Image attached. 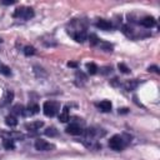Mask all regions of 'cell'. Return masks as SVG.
<instances>
[{"mask_svg":"<svg viewBox=\"0 0 160 160\" xmlns=\"http://www.w3.org/2000/svg\"><path fill=\"white\" fill-rule=\"evenodd\" d=\"M69 35L76 41V42H84L88 38L86 34V22L82 20L74 19L70 22V28H68Z\"/></svg>","mask_w":160,"mask_h":160,"instance_id":"1","label":"cell"},{"mask_svg":"<svg viewBox=\"0 0 160 160\" xmlns=\"http://www.w3.org/2000/svg\"><path fill=\"white\" fill-rule=\"evenodd\" d=\"M129 142H130V138L128 135H119V134H116V135L110 138L109 148L115 150V151H121V150H124L128 146Z\"/></svg>","mask_w":160,"mask_h":160,"instance_id":"2","label":"cell"},{"mask_svg":"<svg viewBox=\"0 0 160 160\" xmlns=\"http://www.w3.org/2000/svg\"><path fill=\"white\" fill-rule=\"evenodd\" d=\"M34 16H35V11L30 6H20L15 9V11L12 12V18L19 20H30Z\"/></svg>","mask_w":160,"mask_h":160,"instance_id":"3","label":"cell"},{"mask_svg":"<svg viewBox=\"0 0 160 160\" xmlns=\"http://www.w3.org/2000/svg\"><path fill=\"white\" fill-rule=\"evenodd\" d=\"M59 109H60V104L58 101H45L44 105H42V112L45 116L48 118H52L55 116L58 112H59Z\"/></svg>","mask_w":160,"mask_h":160,"instance_id":"4","label":"cell"},{"mask_svg":"<svg viewBox=\"0 0 160 160\" xmlns=\"http://www.w3.org/2000/svg\"><path fill=\"white\" fill-rule=\"evenodd\" d=\"M105 134H106V131L102 130V129H98V128H88V129H84V130H82V134H81V135H84L86 139L92 140V139L102 138Z\"/></svg>","mask_w":160,"mask_h":160,"instance_id":"5","label":"cell"},{"mask_svg":"<svg viewBox=\"0 0 160 160\" xmlns=\"http://www.w3.org/2000/svg\"><path fill=\"white\" fill-rule=\"evenodd\" d=\"M34 146H35V149L39 150V151H50V150L55 149V146H54L52 144H50V142H48L46 140H42V139H38V140L35 141Z\"/></svg>","mask_w":160,"mask_h":160,"instance_id":"6","label":"cell"},{"mask_svg":"<svg viewBox=\"0 0 160 160\" xmlns=\"http://www.w3.org/2000/svg\"><path fill=\"white\" fill-rule=\"evenodd\" d=\"M82 128L78 124V122H71L70 125H68L66 126V129H65V131L68 132V134H70V135H81L82 134Z\"/></svg>","mask_w":160,"mask_h":160,"instance_id":"7","label":"cell"},{"mask_svg":"<svg viewBox=\"0 0 160 160\" xmlns=\"http://www.w3.org/2000/svg\"><path fill=\"white\" fill-rule=\"evenodd\" d=\"M139 24H140L141 26L146 28V29H151L152 26L156 25V20H155L154 16H144V18L139 21Z\"/></svg>","mask_w":160,"mask_h":160,"instance_id":"8","label":"cell"},{"mask_svg":"<svg viewBox=\"0 0 160 160\" xmlns=\"http://www.w3.org/2000/svg\"><path fill=\"white\" fill-rule=\"evenodd\" d=\"M40 111V108L38 104H30L28 108H25L24 110V116H32L35 114H38Z\"/></svg>","mask_w":160,"mask_h":160,"instance_id":"9","label":"cell"},{"mask_svg":"<svg viewBox=\"0 0 160 160\" xmlns=\"http://www.w3.org/2000/svg\"><path fill=\"white\" fill-rule=\"evenodd\" d=\"M139 84H140V81L136 80V79H134V80H126V81L122 84V86H124V89H125L126 91H132V90H135V89L139 86Z\"/></svg>","mask_w":160,"mask_h":160,"instance_id":"10","label":"cell"},{"mask_svg":"<svg viewBox=\"0 0 160 160\" xmlns=\"http://www.w3.org/2000/svg\"><path fill=\"white\" fill-rule=\"evenodd\" d=\"M96 26H98L99 29H101V30H106V31L112 29V24H111V21L105 20V19H99V20L96 21Z\"/></svg>","mask_w":160,"mask_h":160,"instance_id":"11","label":"cell"},{"mask_svg":"<svg viewBox=\"0 0 160 160\" xmlns=\"http://www.w3.org/2000/svg\"><path fill=\"white\" fill-rule=\"evenodd\" d=\"M95 105H96V108H98L100 111H102V112H109V111L111 110V102H110L109 100H102V101H100V102H96Z\"/></svg>","mask_w":160,"mask_h":160,"instance_id":"12","label":"cell"},{"mask_svg":"<svg viewBox=\"0 0 160 160\" xmlns=\"http://www.w3.org/2000/svg\"><path fill=\"white\" fill-rule=\"evenodd\" d=\"M44 126V122L42 121H32V122H30V124H26L25 125V129L26 130H29V131H38V130H40V128H42Z\"/></svg>","mask_w":160,"mask_h":160,"instance_id":"13","label":"cell"},{"mask_svg":"<svg viewBox=\"0 0 160 160\" xmlns=\"http://www.w3.org/2000/svg\"><path fill=\"white\" fill-rule=\"evenodd\" d=\"M59 120H60L61 122H66V121L70 120V115H69V109H68V106H64L61 114L59 115Z\"/></svg>","mask_w":160,"mask_h":160,"instance_id":"14","label":"cell"},{"mask_svg":"<svg viewBox=\"0 0 160 160\" xmlns=\"http://www.w3.org/2000/svg\"><path fill=\"white\" fill-rule=\"evenodd\" d=\"M5 122H6L8 126L14 128V126L18 125V119H16V116H14V115H9V116L5 118Z\"/></svg>","mask_w":160,"mask_h":160,"instance_id":"15","label":"cell"},{"mask_svg":"<svg viewBox=\"0 0 160 160\" xmlns=\"http://www.w3.org/2000/svg\"><path fill=\"white\" fill-rule=\"evenodd\" d=\"M2 146L6 150H12V149H15V142L11 139H4L2 140Z\"/></svg>","mask_w":160,"mask_h":160,"instance_id":"16","label":"cell"},{"mask_svg":"<svg viewBox=\"0 0 160 160\" xmlns=\"http://www.w3.org/2000/svg\"><path fill=\"white\" fill-rule=\"evenodd\" d=\"M12 99H14V92L11 90H6L5 94H4V99H2L4 102L2 104H9V102L12 101Z\"/></svg>","mask_w":160,"mask_h":160,"instance_id":"17","label":"cell"},{"mask_svg":"<svg viewBox=\"0 0 160 160\" xmlns=\"http://www.w3.org/2000/svg\"><path fill=\"white\" fill-rule=\"evenodd\" d=\"M22 52H24V55H26V56H31V55H34V54L36 52V50H35L34 46H31V45H26V46H24Z\"/></svg>","mask_w":160,"mask_h":160,"instance_id":"18","label":"cell"},{"mask_svg":"<svg viewBox=\"0 0 160 160\" xmlns=\"http://www.w3.org/2000/svg\"><path fill=\"white\" fill-rule=\"evenodd\" d=\"M86 69H88V72L90 74V75H95L96 72H98V66H96V64H94V62H88L86 64Z\"/></svg>","mask_w":160,"mask_h":160,"instance_id":"19","label":"cell"},{"mask_svg":"<svg viewBox=\"0 0 160 160\" xmlns=\"http://www.w3.org/2000/svg\"><path fill=\"white\" fill-rule=\"evenodd\" d=\"M44 134H45L46 136L54 138V136H56V135H58V130H56V128H54V126H50V128H48V129L44 131Z\"/></svg>","mask_w":160,"mask_h":160,"instance_id":"20","label":"cell"},{"mask_svg":"<svg viewBox=\"0 0 160 160\" xmlns=\"http://www.w3.org/2000/svg\"><path fill=\"white\" fill-rule=\"evenodd\" d=\"M24 110H25V108L22 105H15L12 108V114H15V115H22L24 116Z\"/></svg>","mask_w":160,"mask_h":160,"instance_id":"21","label":"cell"},{"mask_svg":"<svg viewBox=\"0 0 160 160\" xmlns=\"http://www.w3.org/2000/svg\"><path fill=\"white\" fill-rule=\"evenodd\" d=\"M0 72L4 74V75H6V76H10V75H11L10 68L6 66V65H4V64H0Z\"/></svg>","mask_w":160,"mask_h":160,"instance_id":"22","label":"cell"},{"mask_svg":"<svg viewBox=\"0 0 160 160\" xmlns=\"http://www.w3.org/2000/svg\"><path fill=\"white\" fill-rule=\"evenodd\" d=\"M118 68H119V70H120L121 72H124V74H129V72H130V69H129L125 64H122V62H121V64H119V65H118Z\"/></svg>","mask_w":160,"mask_h":160,"instance_id":"23","label":"cell"},{"mask_svg":"<svg viewBox=\"0 0 160 160\" xmlns=\"http://www.w3.org/2000/svg\"><path fill=\"white\" fill-rule=\"evenodd\" d=\"M98 42H99V39H98V36L96 35H90V45H92V46H95V45H98Z\"/></svg>","mask_w":160,"mask_h":160,"instance_id":"24","label":"cell"},{"mask_svg":"<svg viewBox=\"0 0 160 160\" xmlns=\"http://www.w3.org/2000/svg\"><path fill=\"white\" fill-rule=\"evenodd\" d=\"M148 70H149V71H152V72H156V74H159V68H158L156 65L149 66V68H148Z\"/></svg>","mask_w":160,"mask_h":160,"instance_id":"25","label":"cell"},{"mask_svg":"<svg viewBox=\"0 0 160 160\" xmlns=\"http://www.w3.org/2000/svg\"><path fill=\"white\" fill-rule=\"evenodd\" d=\"M101 72H102V74H108V72H111V68H109V66H105V68H102V69H101Z\"/></svg>","mask_w":160,"mask_h":160,"instance_id":"26","label":"cell"},{"mask_svg":"<svg viewBox=\"0 0 160 160\" xmlns=\"http://www.w3.org/2000/svg\"><path fill=\"white\" fill-rule=\"evenodd\" d=\"M16 1L15 0H10V1H1V4H4V5H12V4H15Z\"/></svg>","mask_w":160,"mask_h":160,"instance_id":"27","label":"cell"},{"mask_svg":"<svg viewBox=\"0 0 160 160\" xmlns=\"http://www.w3.org/2000/svg\"><path fill=\"white\" fill-rule=\"evenodd\" d=\"M128 110H129V109H126V108L119 109V114H125V112H128Z\"/></svg>","mask_w":160,"mask_h":160,"instance_id":"28","label":"cell"},{"mask_svg":"<svg viewBox=\"0 0 160 160\" xmlns=\"http://www.w3.org/2000/svg\"><path fill=\"white\" fill-rule=\"evenodd\" d=\"M68 66H71V68H76L78 64L76 62H68Z\"/></svg>","mask_w":160,"mask_h":160,"instance_id":"29","label":"cell"},{"mask_svg":"<svg viewBox=\"0 0 160 160\" xmlns=\"http://www.w3.org/2000/svg\"><path fill=\"white\" fill-rule=\"evenodd\" d=\"M0 42H1V39H0Z\"/></svg>","mask_w":160,"mask_h":160,"instance_id":"30","label":"cell"}]
</instances>
